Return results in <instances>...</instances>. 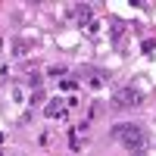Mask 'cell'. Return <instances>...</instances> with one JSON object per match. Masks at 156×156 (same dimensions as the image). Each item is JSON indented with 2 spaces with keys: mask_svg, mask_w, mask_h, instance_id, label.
Listing matches in <instances>:
<instances>
[{
  "mask_svg": "<svg viewBox=\"0 0 156 156\" xmlns=\"http://www.w3.org/2000/svg\"><path fill=\"white\" fill-rule=\"evenodd\" d=\"M140 50H144V53H153V50H156V37H147V41L140 44Z\"/></svg>",
  "mask_w": 156,
  "mask_h": 156,
  "instance_id": "cell-7",
  "label": "cell"
},
{
  "mask_svg": "<svg viewBox=\"0 0 156 156\" xmlns=\"http://www.w3.org/2000/svg\"><path fill=\"white\" fill-rule=\"evenodd\" d=\"M31 103H44V90H41V87H37L34 94H31Z\"/></svg>",
  "mask_w": 156,
  "mask_h": 156,
  "instance_id": "cell-9",
  "label": "cell"
},
{
  "mask_svg": "<svg viewBox=\"0 0 156 156\" xmlns=\"http://www.w3.org/2000/svg\"><path fill=\"white\" fill-rule=\"evenodd\" d=\"M137 103H144V94L137 87H119L112 94V106L115 109H128V106H137Z\"/></svg>",
  "mask_w": 156,
  "mask_h": 156,
  "instance_id": "cell-2",
  "label": "cell"
},
{
  "mask_svg": "<svg viewBox=\"0 0 156 156\" xmlns=\"http://www.w3.org/2000/svg\"><path fill=\"white\" fill-rule=\"evenodd\" d=\"M112 134H115V140H119V144H125L128 150H144V147H147V131H144L140 125H134V122L115 125Z\"/></svg>",
  "mask_w": 156,
  "mask_h": 156,
  "instance_id": "cell-1",
  "label": "cell"
},
{
  "mask_svg": "<svg viewBox=\"0 0 156 156\" xmlns=\"http://www.w3.org/2000/svg\"><path fill=\"white\" fill-rule=\"evenodd\" d=\"M69 16H75V22H78V25H87V22H90V16H94V6H90V3L69 6Z\"/></svg>",
  "mask_w": 156,
  "mask_h": 156,
  "instance_id": "cell-3",
  "label": "cell"
},
{
  "mask_svg": "<svg viewBox=\"0 0 156 156\" xmlns=\"http://www.w3.org/2000/svg\"><path fill=\"white\" fill-rule=\"evenodd\" d=\"M28 81H31V87L37 90V87H41V75H37V72H31V75H28Z\"/></svg>",
  "mask_w": 156,
  "mask_h": 156,
  "instance_id": "cell-8",
  "label": "cell"
},
{
  "mask_svg": "<svg viewBox=\"0 0 156 156\" xmlns=\"http://www.w3.org/2000/svg\"><path fill=\"white\" fill-rule=\"evenodd\" d=\"M59 87H62V90H75V87H78V81H75V78H62Z\"/></svg>",
  "mask_w": 156,
  "mask_h": 156,
  "instance_id": "cell-6",
  "label": "cell"
},
{
  "mask_svg": "<svg viewBox=\"0 0 156 156\" xmlns=\"http://www.w3.org/2000/svg\"><path fill=\"white\" fill-rule=\"evenodd\" d=\"M0 50H3V37H0Z\"/></svg>",
  "mask_w": 156,
  "mask_h": 156,
  "instance_id": "cell-10",
  "label": "cell"
},
{
  "mask_svg": "<svg viewBox=\"0 0 156 156\" xmlns=\"http://www.w3.org/2000/svg\"><path fill=\"white\" fill-rule=\"evenodd\" d=\"M47 115H50V119H53V115H59V119H62V115H66V109H62V100H47V109H44Z\"/></svg>",
  "mask_w": 156,
  "mask_h": 156,
  "instance_id": "cell-5",
  "label": "cell"
},
{
  "mask_svg": "<svg viewBox=\"0 0 156 156\" xmlns=\"http://www.w3.org/2000/svg\"><path fill=\"white\" fill-rule=\"evenodd\" d=\"M0 156H9V153H3V150H0Z\"/></svg>",
  "mask_w": 156,
  "mask_h": 156,
  "instance_id": "cell-11",
  "label": "cell"
},
{
  "mask_svg": "<svg viewBox=\"0 0 156 156\" xmlns=\"http://www.w3.org/2000/svg\"><path fill=\"white\" fill-rule=\"evenodd\" d=\"M28 41H25V37H16V41H12V56H16V59H22L25 53H28Z\"/></svg>",
  "mask_w": 156,
  "mask_h": 156,
  "instance_id": "cell-4",
  "label": "cell"
}]
</instances>
